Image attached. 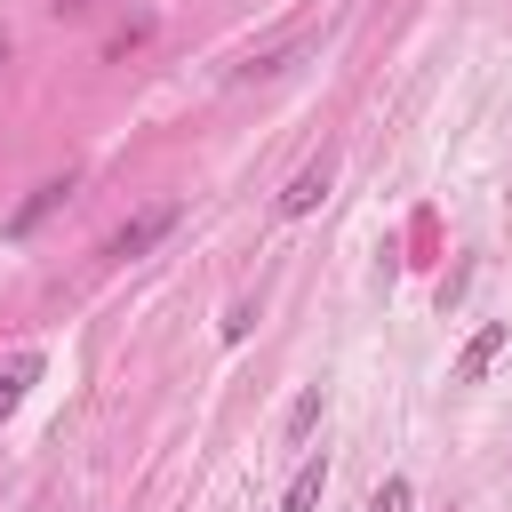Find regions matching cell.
<instances>
[{
    "mask_svg": "<svg viewBox=\"0 0 512 512\" xmlns=\"http://www.w3.org/2000/svg\"><path fill=\"white\" fill-rule=\"evenodd\" d=\"M504 344H512V328H504V320L472 328V336H464V352H456V368H448V384H480V376L504 360Z\"/></svg>",
    "mask_w": 512,
    "mask_h": 512,
    "instance_id": "1",
    "label": "cell"
},
{
    "mask_svg": "<svg viewBox=\"0 0 512 512\" xmlns=\"http://www.w3.org/2000/svg\"><path fill=\"white\" fill-rule=\"evenodd\" d=\"M328 176H336V160L320 152V160H304L296 176H288V192H280V216H312L320 200H328Z\"/></svg>",
    "mask_w": 512,
    "mask_h": 512,
    "instance_id": "2",
    "label": "cell"
},
{
    "mask_svg": "<svg viewBox=\"0 0 512 512\" xmlns=\"http://www.w3.org/2000/svg\"><path fill=\"white\" fill-rule=\"evenodd\" d=\"M168 232H176V208H152V216L120 224V232L104 240V256H120V264H128V256H144V248H152V240H168Z\"/></svg>",
    "mask_w": 512,
    "mask_h": 512,
    "instance_id": "3",
    "label": "cell"
},
{
    "mask_svg": "<svg viewBox=\"0 0 512 512\" xmlns=\"http://www.w3.org/2000/svg\"><path fill=\"white\" fill-rule=\"evenodd\" d=\"M320 496H328V456H304L296 480L280 488V512H320Z\"/></svg>",
    "mask_w": 512,
    "mask_h": 512,
    "instance_id": "4",
    "label": "cell"
},
{
    "mask_svg": "<svg viewBox=\"0 0 512 512\" xmlns=\"http://www.w3.org/2000/svg\"><path fill=\"white\" fill-rule=\"evenodd\" d=\"M64 192H72V176H48V184H40V192H32V200H24L16 216H8V232H16V240H24V232H40V224H48L56 208H64Z\"/></svg>",
    "mask_w": 512,
    "mask_h": 512,
    "instance_id": "5",
    "label": "cell"
},
{
    "mask_svg": "<svg viewBox=\"0 0 512 512\" xmlns=\"http://www.w3.org/2000/svg\"><path fill=\"white\" fill-rule=\"evenodd\" d=\"M320 408H328V392H320V384H304V392L288 400V416H280V432H288V440H304V432L320 424Z\"/></svg>",
    "mask_w": 512,
    "mask_h": 512,
    "instance_id": "6",
    "label": "cell"
},
{
    "mask_svg": "<svg viewBox=\"0 0 512 512\" xmlns=\"http://www.w3.org/2000/svg\"><path fill=\"white\" fill-rule=\"evenodd\" d=\"M32 376H40V352H16V360L0 368V416H8L16 400H24V384H32Z\"/></svg>",
    "mask_w": 512,
    "mask_h": 512,
    "instance_id": "7",
    "label": "cell"
},
{
    "mask_svg": "<svg viewBox=\"0 0 512 512\" xmlns=\"http://www.w3.org/2000/svg\"><path fill=\"white\" fill-rule=\"evenodd\" d=\"M296 48H304V40H280V48L248 56V64H240V80H272V72H288V64H296Z\"/></svg>",
    "mask_w": 512,
    "mask_h": 512,
    "instance_id": "8",
    "label": "cell"
},
{
    "mask_svg": "<svg viewBox=\"0 0 512 512\" xmlns=\"http://www.w3.org/2000/svg\"><path fill=\"white\" fill-rule=\"evenodd\" d=\"M408 504H416V488H408L400 472H392V480H384V488L368 496V512H408Z\"/></svg>",
    "mask_w": 512,
    "mask_h": 512,
    "instance_id": "9",
    "label": "cell"
},
{
    "mask_svg": "<svg viewBox=\"0 0 512 512\" xmlns=\"http://www.w3.org/2000/svg\"><path fill=\"white\" fill-rule=\"evenodd\" d=\"M248 328H256V304H248V296H240V304H232V312H224V344H240V336H248Z\"/></svg>",
    "mask_w": 512,
    "mask_h": 512,
    "instance_id": "10",
    "label": "cell"
},
{
    "mask_svg": "<svg viewBox=\"0 0 512 512\" xmlns=\"http://www.w3.org/2000/svg\"><path fill=\"white\" fill-rule=\"evenodd\" d=\"M0 64H8V40H0Z\"/></svg>",
    "mask_w": 512,
    "mask_h": 512,
    "instance_id": "11",
    "label": "cell"
}]
</instances>
